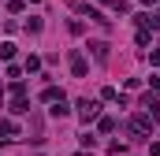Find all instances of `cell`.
<instances>
[{
	"mask_svg": "<svg viewBox=\"0 0 160 156\" xmlns=\"http://www.w3.org/2000/svg\"><path fill=\"white\" fill-rule=\"evenodd\" d=\"M97 112H101V104H97V100H78V119H82V123H93Z\"/></svg>",
	"mask_w": 160,
	"mask_h": 156,
	"instance_id": "obj_3",
	"label": "cell"
},
{
	"mask_svg": "<svg viewBox=\"0 0 160 156\" xmlns=\"http://www.w3.org/2000/svg\"><path fill=\"white\" fill-rule=\"evenodd\" d=\"M0 100H4V85H0Z\"/></svg>",
	"mask_w": 160,
	"mask_h": 156,
	"instance_id": "obj_17",
	"label": "cell"
},
{
	"mask_svg": "<svg viewBox=\"0 0 160 156\" xmlns=\"http://www.w3.org/2000/svg\"><path fill=\"white\" fill-rule=\"evenodd\" d=\"M26 30L30 34H41V19H26Z\"/></svg>",
	"mask_w": 160,
	"mask_h": 156,
	"instance_id": "obj_13",
	"label": "cell"
},
{
	"mask_svg": "<svg viewBox=\"0 0 160 156\" xmlns=\"http://www.w3.org/2000/svg\"><path fill=\"white\" fill-rule=\"evenodd\" d=\"M11 112H15V115H22V112H30V104H26V97H15V100H11Z\"/></svg>",
	"mask_w": 160,
	"mask_h": 156,
	"instance_id": "obj_8",
	"label": "cell"
},
{
	"mask_svg": "<svg viewBox=\"0 0 160 156\" xmlns=\"http://www.w3.org/2000/svg\"><path fill=\"white\" fill-rule=\"evenodd\" d=\"M101 97H104V100H119V93H116L112 85H104V89H101Z\"/></svg>",
	"mask_w": 160,
	"mask_h": 156,
	"instance_id": "obj_12",
	"label": "cell"
},
{
	"mask_svg": "<svg viewBox=\"0 0 160 156\" xmlns=\"http://www.w3.org/2000/svg\"><path fill=\"white\" fill-rule=\"evenodd\" d=\"M142 108H145V115L153 119V123H160V100H157V97L145 93V97H142Z\"/></svg>",
	"mask_w": 160,
	"mask_h": 156,
	"instance_id": "obj_4",
	"label": "cell"
},
{
	"mask_svg": "<svg viewBox=\"0 0 160 156\" xmlns=\"http://www.w3.org/2000/svg\"><path fill=\"white\" fill-rule=\"evenodd\" d=\"M149 63H157V67H160V48H157V52H149Z\"/></svg>",
	"mask_w": 160,
	"mask_h": 156,
	"instance_id": "obj_15",
	"label": "cell"
},
{
	"mask_svg": "<svg viewBox=\"0 0 160 156\" xmlns=\"http://www.w3.org/2000/svg\"><path fill=\"white\" fill-rule=\"evenodd\" d=\"M0 138H8V141H15V138H19V126H15L11 119H0Z\"/></svg>",
	"mask_w": 160,
	"mask_h": 156,
	"instance_id": "obj_7",
	"label": "cell"
},
{
	"mask_svg": "<svg viewBox=\"0 0 160 156\" xmlns=\"http://www.w3.org/2000/svg\"><path fill=\"white\" fill-rule=\"evenodd\" d=\"M30 4H38V0H30Z\"/></svg>",
	"mask_w": 160,
	"mask_h": 156,
	"instance_id": "obj_18",
	"label": "cell"
},
{
	"mask_svg": "<svg viewBox=\"0 0 160 156\" xmlns=\"http://www.w3.org/2000/svg\"><path fill=\"white\" fill-rule=\"evenodd\" d=\"M0 60H15V45H11V41L0 45Z\"/></svg>",
	"mask_w": 160,
	"mask_h": 156,
	"instance_id": "obj_9",
	"label": "cell"
},
{
	"mask_svg": "<svg viewBox=\"0 0 160 156\" xmlns=\"http://www.w3.org/2000/svg\"><path fill=\"white\" fill-rule=\"evenodd\" d=\"M101 130H104V134H112V130H116V119L104 115V119H101Z\"/></svg>",
	"mask_w": 160,
	"mask_h": 156,
	"instance_id": "obj_11",
	"label": "cell"
},
{
	"mask_svg": "<svg viewBox=\"0 0 160 156\" xmlns=\"http://www.w3.org/2000/svg\"><path fill=\"white\" fill-rule=\"evenodd\" d=\"M89 52H93L97 63H104L108 60V41H89Z\"/></svg>",
	"mask_w": 160,
	"mask_h": 156,
	"instance_id": "obj_5",
	"label": "cell"
},
{
	"mask_svg": "<svg viewBox=\"0 0 160 156\" xmlns=\"http://www.w3.org/2000/svg\"><path fill=\"white\" fill-rule=\"evenodd\" d=\"M112 7H116V11H119V15H123V11H127L130 4H127V0H112Z\"/></svg>",
	"mask_w": 160,
	"mask_h": 156,
	"instance_id": "obj_14",
	"label": "cell"
},
{
	"mask_svg": "<svg viewBox=\"0 0 160 156\" xmlns=\"http://www.w3.org/2000/svg\"><path fill=\"white\" fill-rule=\"evenodd\" d=\"M153 89H157V93H160V78H153Z\"/></svg>",
	"mask_w": 160,
	"mask_h": 156,
	"instance_id": "obj_16",
	"label": "cell"
},
{
	"mask_svg": "<svg viewBox=\"0 0 160 156\" xmlns=\"http://www.w3.org/2000/svg\"><path fill=\"white\" fill-rule=\"evenodd\" d=\"M48 112H52V115H56V119H63V115H67V100H56V104H52Z\"/></svg>",
	"mask_w": 160,
	"mask_h": 156,
	"instance_id": "obj_10",
	"label": "cell"
},
{
	"mask_svg": "<svg viewBox=\"0 0 160 156\" xmlns=\"http://www.w3.org/2000/svg\"><path fill=\"white\" fill-rule=\"evenodd\" d=\"M41 100H45V104H56V100H63V89H56V85H45V89H41Z\"/></svg>",
	"mask_w": 160,
	"mask_h": 156,
	"instance_id": "obj_6",
	"label": "cell"
},
{
	"mask_svg": "<svg viewBox=\"0 0 160 156\" xmlns=\"http://www.w3.org/2000/svg\"><path fill=\"white\" fill-rule=\"evenodd\" d=\"M67 63H71V75H75V78H86V75H89V63H86V56H82V52H71V56H67Z\"/></svg>",
	"mask_w": 160,
	"mask_h": 156,
	"instance_id": "obj_2",
	"label": "cell"
},
{
	"mask_svg": "<svg viewBox=\"0 0 160 156\" xmlns=\"http://www.w3.org/2000/svg\"><path fill=\"white\" fill-rule=\"evenodd\" d=\"M127 126H130V134H134V138H149V134H153V119L145 115V112L130 115V123H127Z\"/></svg>",
	"mask_w": 160,
	"mask_h": 156,
	"instance_id": "obj_1",
	"label": "cell"
}]
</instances>
